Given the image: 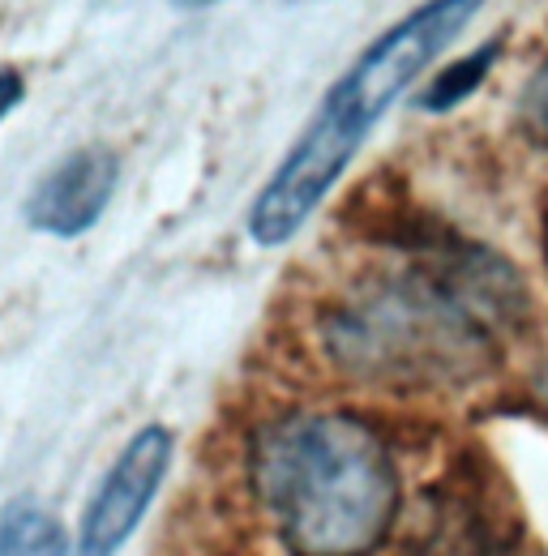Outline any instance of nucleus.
Masks as SVG:
<instances>
[{"mask_svg":"<svg viewBox=\"0 0 548 556\" xmlns=\"http://www.w3.org/2000/svg\"><path fill=\"white\" fill-rule=\"evenodd\" d=\"M249 476L287 556H373L399 522L395 450L356 412H291L266 424Z\"/></svg>","mask_w":548,"mask_h":556,"instance_id":"obj_1","label":"nucleus"},{"mask_svg":"<svg viewBox=\"0 0 548 556\" xmlns=\"http://www.w3.org/2000/svg\"><path fill=\"white\" fill-rule=\"evenodd\" d=\"M514 313V278L476 253L433 257L342 300L326 321L335 364L364 381H459Z\"/></svg>","mask_w":548,"mask_h":556,"instance_id":"obj_2","label":"nucleus"},{"mask_svg":"<svg viewBox=\"0 0 548 556\" xmlns=\"http://www.w3.org/2000/svg\"><path fill=\"white\" fill-rule=\"evenodd\" d=\"M484 9V0H428L386 26L331 86L300 141L287 150L266 189L249 210L253 244H287L331 198L339 176L351 167L373 125L408 94L415 77L428 70Z\"/></svg>","mask_w":548,"mask_h":556,"instance_id":"obj_3","label":"nucleus"},{"mask_svg":"<svg viewBox=\"0 0 548 556\" xmlns=\"http://www.w3.org/2000/svg\"><path fill=\"white\" fill-rule=\"evenodd\" d=\"M172 450H176V441L163 424L137 428L129 445L121 450V458L112 463V471L103 476V484L95 488L90 505L82 509L73 556H116L134 540L150 501L159 496V488L167 480Z\"/></svg>","mask_w":548,"mask_h":556,"instance_id":"obj_4","label":"nucleus"},{"mask_svg":"<svg viewBox=\"0 0 548 556\" xmlns=\"http://www.w3.org/2000/svg\"><path fill=\"white\" fill-rule=\"evenodd\" d=\"M116 185H121V159L108 146H77L30 189L26 223L57 240L86 236L103 218V210L112 206Z\"/></svg>","mask_w":548,"mask_h":556,"instance_id":"obj_5","label":"nucleus"},{"mask_svg":"<svg viewBox=\"0 0 548 556\" xmlns=\"http://www.w3.org/2000/svg\"><path fill=\"white\" fill-rule=\"evenodd\" d=\"M68 531L39 501L22 496L0 509V556H68Z\"/></svg>","mask_w":548,"mask_h":556,"instance_id":"obj_6","label":"nucleus"},{"mask_svg":"<svg viewBox=\"0 0 548 556\" xmlns=\"http://www.w3.org/2000/svg\"><path fill=\"white\" fill-rule=\"evenodd\" d=\"M497 52H501V43H479L476 52H468L463 61H454V65H441V73L424 86V94H420V108H428V112H450V108H459L463 99H472L479 90V81L488 77V65L497 61Z\"/></svg>","mask_w":548,"mask_h":556,"instance_id":"obj_7","label":"nucleus"},{"mask_svg":"<svg viewBox=\"0 0 548 556\" xmlns=\"http://www.w3.org/2000/svg\"><path fill=\"white\" fill-rule=\"evenodd\" d=\"M519 121L527 129V138L548 146V61L536 70V77L527 81L523 90V108H519Z\"/></svg>","mask_w":548,"mask_h":556,"instance_id":"obj_8","label":"nucleus"},{"mask_svg":"<svg viewBox=\"0 0 548 556\" xmlns=\"http://www.w3.org/2000/svg\"><path fill=\"white\" fill-rule=\"evenodd\" d=\"M22 94H26V81H22V73L17 70H0V121L22 103Z\"/></svg>","mask_w":548,"mask_h":556,"instance_id":"obj_9","label":"nucleus"},{"mask_svg":"<svg viewBox=\"0 0 548 556\" xmlns=\"http://www.w3.org/2000/svg\"><path fill=\"white\" fill-rule=\"evenodd\" d=\"M446 556H510L506 548H497L493 540H479V535H472V540H463V544H454Z\"/></svg>","mask_w":548,"mask_h":556,"instance_id":"obj_10","label":"nucleus"},{"mask_svg":"<svg viewBox=\"0 0 548 556\" xmlns=\"http://www.w3.org/2000/svg\"><path fill=\"white\" fill-rule=\"evenodd\" d=\"M532 403H536V412H540L545 424H548V368L536 377V386H532Z\"/></svg>","mask_w":548,"mask_h":556,"instance_id":"obj_11","label":"nucleus"},{"mask_svg":"<svg viewBox=\"0 0 548 556\" xmlns=\"http://www.w3.org/2000/svg\"><path fill=\"white\" fill-rule=\"evenodd\" d=\"M172 4H180V9H210V4H219V0H172Z\"/></svg>","mask_w":548,"mask_h":556,"instance_id":"obj_12","label":"nucleus"}]
</instances>
